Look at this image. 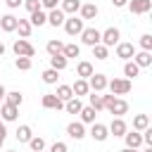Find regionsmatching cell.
Returning <instances> with one entry per match:
<instances>
[{
  "label": "cell",
  "mask_w": 152,
  "mask_h": 152,
  "mask_svg": "<svg viewBox=\"0 0 152 152\" xmlns=\"http://www.w3.org/2000/svg\"><path fill=\"white\" fill-rule=\"evenodd\" d=\"M31 64H33V62H31L28 57H17V62H14V66H17L19 71H28V69H31Z\"/></svg>",
  "instance_id": "cell-40"
},
{
  "label": "cell",
  "mask_w": 152,
  "mask_h": 152,
  "mask_svg": "<svg viewBox=\"0 0 152 152\" xmlns=\"http://www.w3.org/2000/svg\"><path fill=\"white\" fill-rule=\"evenodd\" d=\"M93 74H95V71H93V64H90L88 59H83V62L76 64V76H78V78H86V81H88Z\"/></svg>",
  "instance_id": "cell-18"
},
{
  "label": "cell",
  "mask_w": 152,
  "mask_h": 152,
  "mask_svg": "<svg viewBox=\"0 0 152 152\" xmlns=\"http://www.w3.org/2000/svg\"><path fill=\"white\" fill-rule=\"evenodd\" d=\"M0 28H2L5 33H12V31L17 28V17H14V14H2V17H0Z\"/></svg>",
  "instance_id": "cell-20"
},
{
  "label": "cell",
  "mask_w": 152,
  "mask_h": 152,
  "mask_svg": "<svg viewBox=\"0 0 152 152\" xmlns=\"http://www.w3.org/2000/svg\"><path fill=\"white\" fill-rule=\"evenodd\" d=\"M5 5H7L10 10H17V7H21V5H24V0H5Z\"/></svg>",
  "instance_id": "cell-44"
},
{
  "label": "cell",
  "mask_w": 152,
  "mask_h": 152,
  "mask_svg": "<svg viewBox=\"0 0 152 152\" xmlns=\"http://www.w3.org/2000/svg\"><path fill=\"white\" fill-rule=\"evenodd\" d=\"M95 109L88 104V107H81V112H78V116H81V124H95Z\"/></svg>",
  "instance_id": "cell-27"
},
{
  "label": "cell",
  "mask_w": 152,
  "mask_h": 152,
  "mask_svg": "<svg viewBox=\"0 0 152 152\" xmlns=\"http://www.w3.org/2000/svg\"><path fill=\"white\" fill-rule=\"evenodd\" d=\"M12 50H14V55L17 57H33L36 55V48L28 43V40H24V38H19V40H14V45H12Z\"/></svg>",
  "instance_id": "cell-4"
},
{
  "label": "cell",
  "mask_w": 152,
  "mask_h": 152,
  "mask_svg": "<svg viewBox=\"0 0 152 152\" xmlns=\"http://www.w3.org/2000/svg\"><path fill=\"white\" fill-rule=\"evenodd\" d=\"M142 152H152V147H145V150H142Z\"/></svg>",
  "instance_id": "cell-51"
},
{
  "label": "cell",
  "mask_w": 152,
  "mask_h": 152,
  "mask_svg": "<svg viewBox=\"0 0 152 152\" xmlns=\"http://www.w3.org/2000/svg\"><path fill=\"white\" fill-rule=\"evenodd\" d=\"M78 14H81V19H83V21H88V19H95V17L100 14V10H97V5H95V2H81Z\"/></svg>",
  "instance_id": "cell-13"
},
{
  "label": "cell",
  "mask_w": 152,
  "mask_h": 152,
  "mask_svg": "<svg viewBox=\"0 0 152 152\" xmlns=\"http://www.w3.org/2000/svg\"><path fill=\"white\" fill-rule=\"evenodd\" d=\"M107 88H109V93L114 97H119V95H128L131 88H133V83L128 78H112V81H107Z\"/></svg>",
  "instance_id": "cell-2"
},
{
  "label": "cell",
  "mask_w": 152,
  "mask_h": 152,
  "mask_svg": "<svg viewBox=\"0 0 152 152\" xmlns=\"http://www.w3.org/2000/svg\"><path fill=\"white\" fill-rule=\"evenodd\" d=\"M140 48L145 52H152V33H142L140 36Z\"/></svg>",
  "instance_id": "cell-39"
},
{
  "label": "cell",
  "mask_w": 152,
  "mask_h": 152,
  "mask_svg": "<svg viewBox=\"0 0 152 152\" xmlns=\"http://www.w3.org/2000/svg\"><path fill=\"white\" fill-rule=\"evenodd\" d=\"M62 102H66V100H71L74 97V93H71V86H66V83H62V86H57V93H55Z\"/></svg>",
  "instance_id": "cell-35"
},
{
  "label": "cell",
  "mask_w": 152,
  "mask_h": 152,
  "mask_svg": "<svg viewBox=\"0 0 152 152\" xmlns=\"http://www.w3.org/2000/svg\"><path fill=\"white\" fill-rule=\"evenodd\" d=\"M62 0H40V10H57Z\"/></svg>",
  "instance_id": "cell-41"
},
{
  "label": "cell",
  "mask_w": 152,
  "mask_h": 152,
  "mask_svg": "<svg viewBox=\"0 0 152 152\" xmlns=\"http://www.w3.org/2000/svg\"><path fill=\"white\" fill-rule=\"evenodd\" d=\"M17 116H19V107L7 104V102L0 104V119L2 121H17Z\"/></svg>",
  "instance_id": "cell-15"
},
{
  "label": "cell",
  "mask_w": 152,
  "mask_h": 152,
  "mask_svg": "<svg viewBox=\"0 0 152 152\" xmlns=\"http://www.w3.org/2000/svg\"><path fill=\"white\" fill-rule=\"evenodd\" d=\"M59 10L71 17V14H76V12L81 10V0H62V2H59Z\"/></svg>",
  "instance_id": "cell-21"
},
{
  "label": "cell",
  "mask_w": 152,
  "mask_h": 152,
  "mask_svg": "<svg viewBox=\"0 0 152 152\" xmlns=\"http://www.w3.org/2000/svg\"><path fill=\"white\" fill-rule=\"evenodd\" d=\"M147 126H150V116H147V114H135V116H133V131L140 133V131H145Z\"/></svg>",
  "instance_id": "cell-28"
},
{
  "label": "cell",
  "mask_w": 152,
  "mask_h": 152,
  "mask_svg": "<svg viewBox=\"0 0 152 152\" xmlns=\"http://www.w3.org/2000/svg\"><path fill=\"white\" fill-rule=\"evenodd\" d=\"M66 135L69 138H74V140H83L88 133H86V124H81V121H71L69 126H66Z\"/></svg>",
  "instance_id": "cell-10"
},
{
  "label": "cell",
  "mask_w": 152,
  "mask_h": 152,
  "mask_svg": "<svg viewBox=\"0 0 152 152\" xmlns=\"http://www.w3.org/2000/svg\"><path fill=\"white\" fill-rule=\"evenodd\" d=\"M14 135H17V140H19V142H28V140L33 138V131H31V126L21 124V126L17 128V133H14Z\"/></svg>",
  "instance_id": "cell-29"
},
{
  "label": "cell",
  "mask_w": 152,
  "mask_h": 152,
  "mask_svg": "<svg viewBox=\"0 0 152 152\" xmlns=\"http://www.w3.org/2000/svg\"><path fill=\"white\" fill-rule=\"evenodd\" d=\"M62 48H64V43H62V40H57V38L48 40V45H45V50H48V55H50V57H52V55H62Z\"/></svg>",
  "instance_id": "cell-33"
},
{
  "label": "cell",
  "mask_w": 152,
  "mask_h": 152,
  "mask_svg": "<svg viewBox=\"0 0 152 152\" xmlns=\"http://www.w3.org/2000/svg\"><path fill=\"white\" fill-rule=\"evenodd\" d=\"M66 64H69V59L64 55H52L50 57V69H55V71H64Z\"/></svg>",
  "instance_id": "cell-24"
},
{
  "label": "cell",
  "mask_w": 152,
  "mask_h": 152,
  "mask_svg": "<svg viewBox=\"0 0 152 152\" xmlns=\"http://www.w3.org/2000/svg\"><path fill=\"white\" fill-rule=\"evenodd\" d=\"M124 140H126V147H131V150H138L142 145V135L138 131H126L124 133Z\"/></svg>",
  "instance_id": "cell-16"
},
{
  "label": "cell",
  "mask_w": 152,
  "mask_h": 152,
  "mask_svg": "<svg viewBox=\"0 0 152 152\" xmlns=\"http://www.w3.org/2000/svg\"><path fill=\"white\" fill-rule=\"evenodd\" d=\"M5 138H7V128H5V131H0V147L5 145Z\"/></svg>",
  "instance_id": "cell-46"
},
{
  "label": "cell",
  "mask_w": 152,
  "mask_h": 152,
  "mask_svg": "<svg viewBox=\"0 0 152 152\" xmlns=\"http://www.w3.org/2000/svg\"><path fill=\"white\" fill-rule=\"evenodd\" d=\"M0 131H5V121L2 119H0Z\"/></svg>",
  "instance_id": "cell-50"
},
{
  "label": "cell",
  "mask_w": 152,
  "mask_h": 152,
  "mask_svg": "<svg viewBox=\"0 0 152 152\" xmlns=\"http://www.w3.org/2000/svg\"><path fill=\"white\" fill-rule=\"evenodd\" d=\"M140 74V66L133 62V59H128L126 64H124V78H128V81H133L135 76Z\"/></svg>",
  "instance_id": "cell-25"
},
{
  "label": "cell",
  "mask_w": 152,
  "mask_h": 152,
  "mask_svg": "<svg viewBox=\"0 0 152 152\" xmlns=\"http://www.w3.org/2000/svg\"><path fill=\"white\" fill-rule=\"evenodd\" d=\"M119 38H121V33H119V28H114V26H109V28L100 31V43H102L104 48L116 45V43H119Z\"/></svg>",
  "instance_id": "cell-6"
},
{
  "label": "cell",
  "mask_w": 152,
  "mask_h": 152,
  "mask_svg": "<svg viewBox=\"0 0 152 152\" xmlns=\"http://www.w3.org/2000/svg\"><path fill=\"white\" fill-rule=\"evenodd\" d=\"M14 31H19V38H24V40H26V38L31 36L33 26L28 24V19H17V28H14Z\"/></svg>",
  "instance_id": "cell-22"
},
{
  "label": "cell",
  "mask_w": 152,
  "mask_h": 152,
  "mask_svg": "<svg viewBox=\"0 0 152 152\" xmlns=\"http://www.w3.org/2000/svg\"><path fill=\"white\" fill-rule=\"evenodd\" d=\"M28 24H31V26H43V24H48V14H45L43 10H36V12H31Z\"/></svg>",
  "instance_id": "cell-26"
},
{
  "label": "cell",
  "mask_w": 152,
  "mask_h": 152,
  "mask_svg": "<svg viewBox=\"0 0 152 152\" xmlns=\"http://www.w3.org/2000/svg\"><path fill=\"white\" fill-rule=\"evenodd\" d=\"M71 93H74V97L88 95V93H90V88H88V81H86V78H76V81L71 83Z\"/></svg>",
  "instance_id": "cell-19"
},
{
  "label": "cell",
  "mask_w": 152,
  "mask_h": 152,
  "mask_svg": "<svg viewBox=\"0 0 152 152\" xmlns=\"http://www.w3.org/2000/svg\"><path fill=\"white\" fill-rule=\"evenodd\" d=\"M40 104L45 107V109H64V102L55 95V93H48V95H43V100H40Z\"/></svg>",
  "instance_id": "cell-14"
},
{
  "label": "cell",
  "mask_w": 152,
  "mask_h": 152,
  "mask_svg": "<svg viewBox=\"0 0 152 152\" xmlns=\"http://www.w3.org/2000/svg\"><path fill=\"white\" fill-rule=\"evenodd\" d=\"M119 152H138V150H131V147H124V150H119Z\"/></svg>",
  "instance_id": "cell-48"
},
{
  "label": "cell",
  "mask_w": 152,
  "mask_h": 152,
  "mask_svg": "<svg viewBox=\"0 0 152 152\" xmlns=\"http://www.w3.org/2000/svg\"><path fill=\"white\" fill-rule=\"evenodd\" d=\"M24 7H26V10H28V14H31V12L40 10V0H24Z\"/></svg>",
  "instance_id": "cell-42"
},
{
  "label": "cell",
  "mask_w": 152,
  "mask_h": 152,
  "mask_svg": "<svg viewBox=\"0 0 152 152\" xmlns=\"http://www.w3.org/2000/svg\"><path fill=\"white\" fill-rule=\"evenodd\" d=\"M2 55H5V45L0 43V57H2Z\"/></svg>",
  "instance_id": "cell-49"
},
{
  "label": "cell",
  "mask_w": 152,
  "mask_h": 152,
  "mask_svg": "<svg viewBox=\"0 0 152 152\" xmlns=\"http://www.w3.org/2000/svg\"><path fill=\"white\" fill-rule=\"evenodd\" d=\"M64 19H66V14H64L59 7L48 12V24H50V26H55V28H57V26H62V24H64Z\"/></svg>",
  "instance_id": "cell-17"
},
{
  "label": "cell",
  "mask_w": 152,
  "mask_h": 152,
  "mask_svg": "<svg viewBox=\"0 0 152 152\" xmlns=\"http://www.w3.org/2000/svg\"><path fill=\"white\" fill-rule=\"evenodd\" d=\"M81 107H83L81 97H71V100H66V102H64V109H66V114H78V112H81Z\"/></svg>",
  "instance_id": "cell-32"
},
{
  "label": "cell",
  "mask_w": 152,
  "mask_h": 152,
  "mask_svg": "<svg viewBox=\"0 0 152 152\" xmlns=\"http://www.w3.org/2000/svg\"><path fill=\"white\" fill-rule=\"evenodd\" d=\"M133 62L142 69V66H150L152 64V52H145V50H140V52H135L133 55Z\"/></svg>",
  "instance_id": "cell-23"
},
{
  "label": "cell",
  "mask_w": 152,
  "mask_h": 152,
  "mask_svg": "<svg viewBox=\"0 0 152 152\" xmlns=\"http://www.w3.org/2000/svg\"><path fill=\"white\" fill-rule=\"evenodd\" d=\"M50 152H66V142H62V140L52 142V145H50Z\"/></svg>",
  "instance_id": "cell-43"
},
{
  "label": "cell",
  "mask_w": 152,
  "mask_h": 152,
  "mask_svg": "<svg viewBox=\"0 0 152 152\" xmlns=\"http://www.w3.org/2000/svg\"><path fill=\"white\" fill-rule=\"evenodd\" d=\"M5 93H7V90H5V86L0 83V100H5Z\"/></svg>",
  "instance_id": "cell-47"
},
{
  "label": "cell",
  "mask_w": 152,
  "mask_h": 152,
  "mask_svg": "<svg viewBox=\"0 0 152 152\" xmlns=\"http://www.w3.org/2000/svg\"><path fill=\"white\" fill-rule=\"evenodd\" d=\"M88 100H90V107L95 112L104 109V102H102V93H88Z\"/></svg>",
  "instance_id": "cell-36"
},
{
  "label": "cell",
  "mask_w": 152,
  "mask_h": 152,
  "mask_svg": "<svg viewBox=\"0 0 152 152\" xmlns=\"http://www.w3.org/2000/svg\"><path fill=\"white\" fill-rule=\"evenodd\" d=\"M90 138H93V140H97V142H104V140L109 138V131H107V126H104V124H100V121L90 124Z\"/></svg>",
  "instance_id": "cell-11"
},
{
  "label": "cell",
  "mask_w": 152,
  "mask_h": 152,
  "mask_svg": "<svg viewBox=\"0 0 152 152\" xmlns=\"http://www.w3.org/2000/svg\"><path fill=\"white\" fill-rule=\"evenodd\" d=\"M81 43H83V45H88V48H95V45H100V31H97L95 26H88V28H83V31H81Z\"/></svg>",
  "instance_id": "cell-5"
},
{
  "label": "cell",
  "mask_w": 152,
  "mask_h": 152,
  "mask_svg": "<svg viewBox=\"0 0 152 152\" xmlns=\"http://www.w3.org/2000/svg\"><path fill=\"white\" fill-rule=\"evenodd\" d=\"M0 17H2V14H0Z\"/></svg>",
  "instance_id": "cell-54"
},
{
  "label": "cell",
  "mask_w": 152,
  "mask_h": 152,
  "mask_svg": "<svg viewBox=\"0 0 152 152\" xmlns=\"http://www.w3.org/2000/svg\"><path fill=\"white\" fill-rule=\"evenodd\" d=\"M88 88H90V93H102V90H107V76H104V74H93V76L88 78Z\"/></svg>",
  "instance_id": "cell-8"
},
{
  "label": "cell",
  "mask_w": 152,
  "mask_h": 152,
  "mask_svg": "<svg viewBox=\"0 0 152 152\" xmlns=\"http://www.w3.org/2000/svg\"><path fill=\"white\" fill-rule=\"evenodd\" d=\"M126 7L131 10V14H147L152 10V0H128Z\"/></svg>",
  "instance_id": "cell-9"
},
{
  "label": "cell",
  "mask_w": 152,
  "mask_h": 152,
  "mask_svg": "<svg viewBox=\"0 0 152 152\" xmlns=\"http://www.w3.org/2000/svg\"><path fill=\"white\" fill-rule=\"evenodd\" d=\"M62 55H64L66 59H76V57L81 55V48H78L76 43H66V45L62 48Z\"/></svg>",
  "instance_id": "cell-30"
},
{
  "label": "cell",
  "mask_w": 152,
  "mask_h": 152,
  "mask_svg": "<svg viewBox=\"0 0 152 152\" xmlns=\"http://www.w3.org/2000/svg\"><path fill=\"white\" fill-rule=\"evenodd\" d=\"M40 76H43V83H48V86H55L59 81V71H55V69H45Z\"/></svg>",
  "instance_id": "cell-34"
},
{
  "label": "cell",
  "mask_w": 152,
  "mask_h": 152,
  "mask_svg": "<svg viewBox=\"0 0 152 152\" xmlns=\"http://www.w3.org/2000/svg\"><path fill=\"white\" fill-rule=\"evenodd\" d=\"M116 57L119 59H124V62H128V59H133V55H135V48H133V43H116Z\"/></svg>",
  "instance_id": "cell-12"
},
{
  "label": "cell",
  "mask_w": 152,
  "mask_h": 152,
  "mask_svg": "<svg viewBox=\"0 0 152 152\" xmlns=\"http://www.w3.org/2000/svg\"><path fill=\"white\" fill-rule=\"evenodd\" d=\"M5 102H7V104H14V107H21L24 95H21L19 90H10V93H5Z\"/></svg>",
  "instance_id": "cell-31"
},
{
  "label": "cell",
  "mask_w": 152,
  "mask_h": 152,
  "mask_svg": "<svg viewBox=\"0 0 152 152\" xmlns=\"http://www.w3.org/2000/svg\"><path fill=\"white\" fill-rule=\"evenodd\" d=\"M93 57H95V59H100V62H104V59L109 57V48H104L102 43H100V45H95V48H93Z\"/></svg>",
  "instance_id": "cell-38"
},
{
  "label": "cell",
  "mask_w": 152,
  "mask_h": 152,
  "mask_svg": "<svg viewBox=\"0 0 152 152\" xmlns=\"http://www.w3.org/2000/svg\"><path fill=\"white\" fill-rule=\"evenodd\" d=\"M102 102H104V109L112 114V116H124L128 112V102L124 97H114V95H102Z\"/></svg>",
  "instance_id": "cell-1"
},
{
  "label": "cell",
  "mask_w": 152,
  "mask_h": 152,
  "mask_svg": "<svg viewBox=\"0 0 152 152\" xmlns=\"http://www.w3.org/2000/svg\"><path fill=\"white\" fill-rule=\"evenodd\" d=\"M112 5H114V7H126L128 0H112Z\"/></svg>",
  "instance_id": "cell-45"
},
{
  "label": "cell",
  "mask_w": 152,
  "mask_h": 152,
  "mask_svg": "<svg viewBox=\"0 0 152 152\" xmlns=\"http://www.w3.org/2000/svg\"><path fill=\"white\" fill-rule=\"evenodd\" d=\"M26 145L31 147V152H43V150H45V140H43L40 135H33V138H31Z\"/></svg>",
  "instance_id": "cell-37"
},
{
  "label": "cell",
  "mask_w": 152,
  "mask_h": 152,
  "mask_svg": "<svg viewBox=\"0 0 152 152\" xmlns=\"http://www.w3.org/2000/svg\"><path fill=\"white\" fill-rule=\"evenodd\" d=\"M107 131H109V135H114V138H124V133L128 131V126H126L124 116H114L112 124L107 126Z\"/></svg>",
  "instance_id": "cell-7"
},
{
  "label": "cell",
  "mask_w": 152,
  "mask_h": 152,
  "mask_svg": "<svg viewBox=\"0 0 152 152\" xmlns=\"http://www.w3.org/2000/svg\"><path fill=\"white\" fill-rule=\"evenodd\" d=\"M5 152H17V150H5Z\"/></svg>",
  "instance_id": "cell-52"
},
{
  "label": "cell",
  "mask_w": 152,
  "mask_h": 152,
  "mask_svg": "<svg viewBox=\"0 0 152 152\" xmlns=\"http://www.w3.org/2000/svg\"><path fill=\"white\" fill-rule=\"evenodd\" d=\"M0 104H2V100H0Z\"/></svg>",
  "instance_id": "cell-53"
},
{
  "label": "cell",
  "mask_w": 152,
  "mask_h": 152,
  "mask_svg": "<svg viewBox=\"0 0 152 152\" xmlns=\"http://www.w3.org/2000/svg\"><path fill=\"white\" fill-rule=\"evenodd\" d=\"M62 26H64V31H66L69 36H81V31L86 28V26H83V19H81V17H76V14L66 17Z\"/></svg>",
  "instance_id": "cell-3"
}]
</instances>
